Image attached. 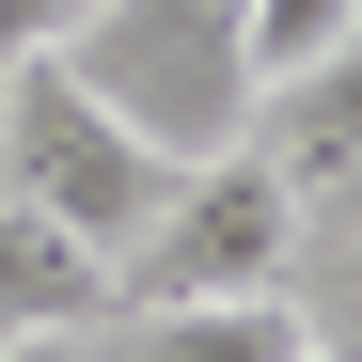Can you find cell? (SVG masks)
<instances>
[{
    "label": "cell",
    "instance_id": "obj_1",
    "mask_svg": "<svg viewBox=\"0 0 362 362\" xmlns=\"http://www.w3.org/2000/svg\"><path fill=\"white\" fill-rule=\"evenodd\" d=\"M173 173L189 158H158L127 110H110L64 47H32V64H0V189L16 205H47L64 236H95L110 268H127V236L173 205Z\"/></svg>",
    "mask_w": 362,
    "mask_h": 362
},
{
    "label": "cell",
    "instance_id": "obj_2",
    "mask_svg": "<svg viewBox=\"0 0 362 362\" xmlns=\"http://www.w3.org/2000/svg\"><path fill=\"white\" fill-rule=\"evenodd\" d=\"M64 64L127 110L158 158H221L252 127V0H95Z\"/></svg>",
    "mask_w": 362,
    "mask_h": 362
},
{
    "label": "cell",
    "instance_id": "obj_3",
    "mask_svg": "<svg viewBox=\"0 0 362 362\" xmlns=\"http://www.w3.org/2000/svg\"><path fill=\"white\" fill-rule=\"evenodd\" d=\"M299 268V189L252 158V142H221L173 173V205L127 236V268H110V299H268Z\"/></svg>",
    "mask_w": 362,
    "mask_h": 362
},
{
    "label": "cell",
    "instance_id": "obj_4",
    "mask_svg": "<svg viewBox=\"0 0 362 362\" xmlns=\"http://www.w3.org/2000/svg\"><path fill=\"white\" fill-rule=\"evenodd\" d=\"M236 142H252L299 205L362 189V32H346V47H315V64H284V79L252 95V127H236Z\"/></svg>",
    "mask_w": 362,
    "mask_h": 362
},
{
    "label": "cell",
    "instance_id": "obj_5",
    "mask_svg": "<svg viewBox=\"0 0 362 362\" xmlns=\"http://www.w3.org/2000/svg\"><path fill=\"white\" fill-rule=\"evenodd\" d=\"M95 362H315V331H299V299H110V315L79 331Z\"/></svg>",
    "mask_w": 362,
    "mask_h": 362
},
{
    "label": "cell",
    "instance_id": "obj_6",
    "mask_svg": "<svg viewBox=\"0 0 362 362\" xmlns=\"http://www.w3.org/2000/svg\"><path fill=\"white\" fill-rule=\"evenodd\" d=\"M95 315H110V252L0 189V346H32V331H95Z\"/></svg>",
    "mask_w": 362,
    "mask_h": 362
},
{
    "label": "cell",
    "instance_id": "obj_7",
    "mask_svg": "<svg viewBox=\"0 0 362 362\" xmlns=\"http://www.w3.org/2000/svg\"><path fill=\"white\" fill-rule=\"evenodd\" d=\"M284 299H299V331H315V362H362V189L299 205V268H284Z\"/></svg>",
    "mask_w": 362,
    "mask_h": 362
},
{
    "label": "cell",
    "instance_id": "obj_8",
    "mask_svg": "<svg viewBox=\"0 0 362 362\" xmlns=\"http://www.w3.org/2000/svg\"><path fill=\"white\" fill-rule=\"evenodd\" d=\"M346 32H362V0H252V95L284 64H315V47H346Z\"/></svg>",
    "mask_w": 362,
    "mask_h": 362
},
{
    "label": "cell",
    "instance_id": "obj_9",
    "mask_svg": "<svg viewBox=\"0 0 362 362\" xmlns=\"http://www.w3.org/2000/svg\"><path fill=\"white\" fill-rule=\"evenodd\" d=\"M95 0H0V64H32V47H79Z\"/></svg>",
    "mask_w": 362,
    "mask_h": 362
},
{
    "label": "cell",
    "instance_id": "obj_10",
    "mask_svg": "<svg viewBox=\"0 0 362 362\" xmlns=\"http://www.w3.org/2000/svg\"><path fill=\"white\" fill-rule=\"evenodd\" d=\"M0 362H95V346L79 331H32V346H0Z\"/></svg>",
    "mask_w": 362,
    "mask_h": 362
}]
</instances>
